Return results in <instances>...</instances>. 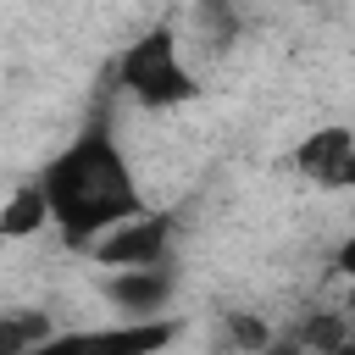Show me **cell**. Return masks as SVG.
<instances>
[{"mask_svg": "<svg viewBox=\"0 0 355 355\" xmlns=\"http://www.w3.org/2000/svg\"><path fill=\"white\" fill-rule=\"evenodd\" d=\"M61 327L44 305H0V355H33Z\"/></svg>", "mask_w": 355, "mask_h": 355, "instance_id": "obj_7", "label": "cell"}, {"mask_svg": "<svg viewBox=\"0 0 355 355\" xmlns=\"http://www.w3.org/2000/svg\"><path fill=\"white\" fill-rule=\"evenodd\" d=\"M316 355H355V338L349 344H333V349H316Z\"/></svg>", "mask_w": 355, "mask_h": 355, "instance_id": "obj_10", "label": "cell"}, {"mask_svg": "<svg viewBox=\"0 0 355 355\" xmlns=\"http://www.w3.org/2000/svg\"><path fill=\"white\" fill-rule=\"evenodd\" d=\"M105 305L116 311V322H150V316H172V294H178V272L172 266H133V272H105L100 277Z\"/></svg>", "mask_w": 355, "mask_h": 355, "instance_id": "obj_6", "label": "cell"}, {"mask_svg": "<svg viewBox=\"0 0 355 355\" xmlns=\"http://www.w3.org/2000/svg\"><path fill=\"white\" fill-rule=\"evenodd\" d=\"M50 227V211H44V194L33 178H22L6 200H0V239H33Z\"/></svg>", "mask_w": 355, "mask_h": 355, "instance_id": "obj_8", "label": "cell"}, {"mask_svg": "<svg viewBox=\"0 0 355 355\" xmlns=\"http://www.w3.org/2000/svg\"><path fill=\"white\" fill-rule=\"evenodd\" d=\"M183 333L178 316H150V322H94V327H61L44 349L33 355H161Z\"/></svg>", "mask_w": 355, "mask_h": 355, "instance_id": "obj_3", "label": "cell"}, {"mask_svg": "<svg viewBox=\"0 0 355 355\" xmlns=\"http://www.w3.org/2000/svg\"><path fill=\"white\" fill-rule=\"evenodd\" d=\"M39 194H44V211H50V233L72 250V255H89L111 227H122L128 216L150 211L144 189H139V172H133V155L122 150L116 128L105 116L83 122L39 172H33Z\"/></svg>", "mask_w": 355, "mask_h": 355, "instance_id": "obj_1", "label": "cell"}, {"mask_svg": "<svg viewBox=\"0 0 355 355\" xmlns=\"http://www.w3.org/2000/svg\"><path fill=\"white\" fill-rule=\"evenodd\" d=\"M178 216L172 211H139V216H128L122 227H111L94 250H89V261L94 266H105V272H133V266H172V227Z\"/></svg>", "mask_w": 355, "mask_h": 355, "instance_id": "obj_5", "label": "cell"}, {"mask_svg": "<svg viewBox=\"0 0 355 355\" xmlns=\"http://www.w3.org/2000/svg\"><path fill=\"white\" fill-rule=\"evenodd\" d=\"M116 89L144 105V111H178L200 94V72L189 55V33L178 17H161L150 28H139L122 50H116Z\"/></svg>", "mask_w": 355, "mask_h": 355, "instance_id": "obj_2", "label": "cell"}, {"mask_svg": "<svg viewBox=\"0 0 355 355\" xmlns=\"http://www.w3.org/2000/svg\"><path fill=\"white\" fill-rule=\"evenodd\" d=\"M333 266H338V272H344V277L355 283V233H349V239H344V244L333 250Z\"/></svg>", "mask_w": 355, "mask_h": 355, "instance_id": "obj_9", "label": "cell"}, {"mask_svg": "<svg viewBox=\"0 0 355 355\" xmlns=\"http://www.w3.org/2000/svg\"><path fill=\"white\" fill-rule=\"evenodd\" d=\"M288 166L300 183L322 189V194H344L355 189V128L349 122H316L311 133L294 139Z\"/></svg>", "mask_w": 355, "mask_h": 355, "instance_id": "obj_4", "label": "cell"}]
</instances>
